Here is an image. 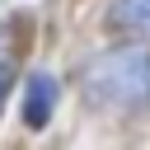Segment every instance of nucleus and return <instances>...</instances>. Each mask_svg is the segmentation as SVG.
<instances>
[{"label": "nucleus", "instance_id": "nucleus-1", "mask_svg": "<svg viewBox=\"0 0 150 150\" xmlns=\"http://www.w3.org/2000/svg\"><path fill=\"white\" fill-rule=\"evenodd\" d=\"M84 98L108 112L150 108V47H108L84 61Z\"/></svg>", "mask_w": 150, "mask_h": 150}, {"label": "nucleus", "instance_id": "nucleus-2", "mask_svg": "<svg viewBox=\"0 0 150 150\" xmlns=\"http://www.w3.org/2000/svg\"><path fill=\"white\" fill-rule=\"evenodd\" d=\"M52 108H56V80H52L47 70H38V75L28 80V89H23V122H28V127H47Z\"/></svg>", "mask_w": 150, "mask_h": 150}, {"label": "nucleus", "instance_id": "nucleus-3", "mask_svg": "<svg viewBox=\"0 0 150 150\" xmlns=\"http://www.w3.org/2000/svg\"><path fill=\"white\" fill-rule=\"evenodd\" d=\"M108 19H112L122 33L150 38V0H112V5H108Z\"/></svg>", "mask_w": 150, "mask_h": 150}, {"label": "nucleus", "instance_id": "nucleus-4", "mask_svg": "<svg viewBox=\"0 0 150 150\" xmlns=\"http://www.w3.org/2000/svg\"><path fill=\"white\" fill-rule=\"evenodd\" d=\"M9 89H14V61L0 52V108H5V98H9Z\"/></svg>", "mask_w": 150, "mask_h": 150}]
</instances>
